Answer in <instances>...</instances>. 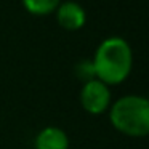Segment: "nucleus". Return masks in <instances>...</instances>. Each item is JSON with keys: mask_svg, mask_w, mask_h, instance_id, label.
Returning <instances> with one entry per match:
<instances>
[{"mask_svg": "<svg viewBox=\"0 0 149 149\" xmlns=\"http://www.w3.org/2000/svg\"><path fill=\"white\" fill-rule=\"evenodd\" d=\"M109 120L122 135L144 138L149 135V100L139 95L119 98L109 107Z\"/></svg>", "mask_w": 149, "mask_h": 149, "instance_id": "2", "label": "nucleus"}, {"mask_svg": "<svg viewBox=\"0 0 149 149\" xmlns=\"http://www.w3.org/2000/svg\"><path fill=\"white\" fill-rule=\"evenodd\" d=\"M80 104L88 114L100 116L111 107V90L104 82L93 79L82 85L80 88Z\"/></svg>", "mask_w": 149, "mask_h": 149, "instance_id": "3", "label": "nucleus"}, {"mask_svg": "<svg viewBox=\"0 0 149 149\" xmlns=\"http://www.w3.org/2000/svg\"><path fill=\"white\" fill-rule=\"evenodd\" d=\"M148 100H149V96H148Z\"/></svg>", "mask_w": 149, "mask_h": 149, "instance_id": "8", "label": "nucleus"}, {"mask_svg": "<svg viewBox=\"0 0 149 149\" xmlns=\"http://www.w3.org/2000/svg\"><path fill=\"white\" fill-rule=\"evenodd\" d=\"M56 21L64 31H79L85 26L87 21V13H85L84 7L79 2L74 0H66L58 5L55 11Z\"/></svg>", "mask_w": 149, "mask_h": 149, "instance_id": "4", "label": "nucleus"}, {"mask_svg": "<svg viewBox=\"0 0 149 149\" xmlns=\"http://www.w3.org/2000/svg\"><path fill=\"white\" fill-rule=\"evenodd\" d=\"M36 149H69V136L59 127H45L34 139Z\"/></svg>", "mask_w": 149, "mask_h": 149, "instance_id": "5", "label": "nucleus"}, {"mask_svg": "<svg viewBox=\"0 0 149 149\" xmlns=\"http://www.w3.org/2000/svg\"><path fill=\"white\" fill-rule=\"evenodd\" d=\"M74 74H75V77H77L79 80H82L84 84L88 80L96 79L93 61H91V59H82V61H79L77 64L74 66Z\"/></svg>", "mask_w": 149, "mask_h": 149, "instance_id": "7", "label": "nucleus"}, {"mask_svg": "<svg viewBox=\"0 0 149 149\" xmlns=\"http://www.w3.org/2000/svg\"><path fill=\"white\" fill-rule=\"evenodd\" d=\"M96 79L111 87L122 84L133 68V50L122 37H107L98 45L93 56Z\"/></svg>", "mask_w": 149, "mask_h": 149, "instance_id": "1", "label": "nucleus"}, {"mask_svg": "<svg viewBox=\"0 0 149 149\" xmlns=\"http://www.w3.org/2000/svg\"><path fill=\"white\" fill-rule=\"evenodd\" d=\"M61 2L63 0H23V7L31 15L45 16V15L55 13Z\"/></svg>", "mask_w": 149, "mask_h": 149, "instance_id": "6", "label": "nucleus"}]
</instances>
